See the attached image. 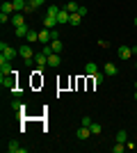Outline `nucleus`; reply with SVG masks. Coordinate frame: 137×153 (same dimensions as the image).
I'll use <instances>...</instances> for the list:
<instances>
[{
    "label": "nucleus",
    "mask_w": 137,
    "mask_h": 153,
    "mask_svg": "<svg viewBox=\"0 0 137 153\" xmlns=\"http://www.w3.org/2000/svg\"><path fill=\"white\" fill-rule=\"evenodd\" d=\"M16 55H19V51H16V48H12V46H9V44H5V41L0 44V62H2V59L12 62V59L16 57Z\"/></svg>",
    "instance_id": "nucleus-1"
},
{
    "label": "nucleus",
    "mask_w": 137,
    "mask_h": 153,
    "mask_svg": "<svg viewBox=\"0 0 137 153\" xmlns=\"http://www.w3.org/2000/svg\"><path fill=\"white\" fill-rule=\"evenodd\" d=\"M19 55H21L23 59H25V62H27V59H34V51H32V46H30V44L25 41V44H23V46L19 48Z\"/></svg>",
    "instance_id": "nucleus-2"
},
{
    "label": "nucleus",
    "mask_w": 137,
    "mask_h": 153,
    "mask_svg": "<svg viewBox=\"0 0 137 153\" xmlns=\"http://www.w3.org/2000/svg\"><path fill=\"white\" fill-rule=\"evenodd\" d=\"M16 73V71H14ZM14 73L12 76H0V85L5 87V89H14L16 87V78H14Z\"/></svg>",
    "instance_id": "nucleus-3"
},
{
    "label": "nucleus",
    "mask_w": 137,
    "mask_h": 153,
    "mask_svg": "<svg viewBox=\"0 0 137 153\" xmlns=\"http://www.w3.org/2000/svg\"><path fill=\"white\" fill-rule=\"evenodd\" d=\"M34 64H37V69H46L48 66V55L46 53H34Z\"/></svg>",
    "instance_id": "nucleus-4"
},
{
    "label": "nucleus",
    "mask_w": 137,
    "mask_h": 153,
    "mask_svg": "<svg viewBox=\"0 0 137 153\" xmlns=\"http://www.w3.org/2000/svg\"><path fill=\"white\" fill-rule=\"evenodd\" d=\"M69 21H71V12H66L64 7H62L59 14H57V25H69Z\"/></svg>",
    "instance_id": "nucleus-5"
},
{
    "label": "nucleus",
    "mask_w": 137,
    "mask_h": 153,
    "mask_svg": "<svg viewBox=\"0 0 137 153\" xmlns=\"http://www.w3.org/2000/svg\"><path fill=\"white\" fill-rule=\"evenodd\" d=\"M117 55L121 59H130L133 57V48H130V46H119V48H117Z\"/></svg>",
    "instance_id": "nucleus-6"
},
{
    "label": "nucleus",
    "mask_w": 137,
    "mask_h": 153,
    "mask_svg": "<svg viewBox=\"0 0 137 153\" xmlns=\"http://www.w3.org/2000/svg\"><path fill=\"white\" fill-rule=\"evenodd\" d=\"M7 151H9V153H25L27 149H25V146H21L16 140H12L9 144H7Z\"/></svg>",
    "instance_id": "nucleus-7"
},
{
    "label": "nucleus",
    "mask_w": 137,
    "mask_h": 153,
    "mask_svg": "<svg viewBox=\"0 0 137 153\" xmlns=\"http://www.w3.org/2000/svg\"><path fill=\"white\" fill-rule=\"evenodd\" d=\"M0 12H2V14H9V16H14V14H16V9H14V2H12V0H5V2H2V7H0Z\"/></svg>",
    "instance_id": "nucleus-8"
},
{
    "label": "nucleus",
    "mask_w": 137,
    "mask_h": 153,
    "mask_svg": "<svg viewBox=\"0 0 137 153\" xmlns=\"http://www.w3.org/2000/svg\"><path fill=\"white\" fill-rule=\"evenodd\" d=\"M12 110H16V114H25L27 105H25L23 101H19V98H16V101H12Z\"/></svg>",
    "instance_id": "nucleus-9"
},
{
    "label": "nucleus",
    "mask_w": 137,
    "mask_h": 153,
    "mask_svg": "<svg viewBox=\"0 0 137 153\" xmlns=\"http://www.w3.org/2000/svg\"><path fill=\"white\" fill-rule=\"evenodd\" d=\"M39 41H41L44 46L53 41V37H50V30H48V27H41V32H39Z\"/></svg>",
    "instance_id": "nucleus-10"
},
{
    "label": "nucleus",
    "mask_w": 137,
    "mask_h": 153,
    "mask_svg": "<svg viewBox=\"0 0 137 153\" xmlns=\"http://www.w3.org/2000/svg\"><path fill=\"white\" fill-rule=\"evenodd\" d=\"M0 73H2V76H12V73H14V69H12V62L2 59V62H0Z\"/></svg>",
    "instance_id": "nucleus-11"
},
{
    "label": "nucleus",
    "mask_w": 137,
    "mask_h": 153,
    "mask_svg": "<svg viewBox=\"0 0 137 153\" xmlns=\"http://www.w3.org/2000/svg\"><path fill=\"white\" fill-rule=\"evenodd\" d=\"M85 73H87L89 78H94V76H96V73H98L96 62H87V64H85Z\"/></svg>",
    "instance_id": "nucleus-12"
},
{
    "label": "nucleus",
    "mask_w": 137,
    "mask_h": 153,
    "mask_svg": "<svg viewBox=\"0 0 137 153\" xmlns=\"http://www.w3.org/2000/svg\"><path fill=\"white\" fill-rule=\"evenodd\" d=\"M59 9H62L59 5H46V16H53V19H57Z\"/></svg>",
    "instance_id": "nucleus-13"
},
{
    "label": "nucleus",
    "mask_w": 137,
    "mask_h": 153,
    "mask_svg": "<svg viewBox=\"0 0 137 153\" xmlns=\"http://www.w3.org/2000/svg\"><path fill=\"white\" fill-rule=\"evenodd\" d=\"M103 73H105V76H112V78H114V76L119 73V69H117V66H114L112 62H107V64L103 66Z\"/></svg>",
    "instance_id": "nucleus-14"
},
{
    "label": "nucleus",
    "mask_w": 137,
    "mask_h": 153,
    "mask_svg": "<svg viewBox=\"0 0 137 153\" xmlns=\"http://www.w3.org/2000/svg\"><path fill=\"white\" fill-rule=\"evenodd\" d=\"M59 62H62V57H59V53H53V55H48V66H53V69H57Z\"/></svg>",
    "instance_id": "nucleus-15"
},
{
    "label": "nucleus",
    "mask_w": 137,
    "mask_h": 153,
    "mask_svg": "<svg viewBox=\"0 0 137 153\" xmlns=\"http://www.w3.org/2000/svg\"><path fill=\"white\" fill-rule=\"evenodd\" d=\"M12 23H14V27H19V25H25V19H23V12H16L12 16Z\"/></svg>",
    "instance_id": "nucleus-16"
},
{
    "label": "nucleus",
    "mask_w": 137,
    "mask_h": 153,
    "mask_svg": "<svg viewBox=\"0 0 137 153\" xmlns=\"http://www.w3.org/2000/svg\"><path fill=\"white\" fill-rule=\"evenodd\" d=\"M27 32H30V27H27V25L14 27V34H16V37H21V39H25V37H27Z\"/></svg>",
    "instance_id": "nucleus-17"
},
{
    "label": "nucleus",
    "mask_w": 137,
    "mask_h": 153,
    "mask_svg": "<svg viewBox=\"0 0 137 153\" xmlns=\"http://www.w3.org/2000/svg\"><path fill=\"white\" fill-rule=\"evenodd\" d=\"M50 48H53V53H62V51H64L62 39H53V41H50Z\"/></svg>",
    "instance_id": "nucleus-18"
},
{
    "label": "nucleus",
    "mask_w": 137,
    "mask_h": 153,
    "mask_svg": "<svg viewBox=\"0 0 137 153\" xmlns=\"http://www.w3.org/2000/svg\"><path fill=\"white\" fill-rule=\"evenodd\" d=\"M44 27H48V30L57 27V19H53V16H44Z\"/></svg>",
    "instance_id": "nucleus-19"
},
{
    "label": "nucleus",
    "mask_w": 137,
    "mask_h": 153,
    "mask_svg": "<svg viewBox=\"0 0 137 153\" xmlns=\"http://www.w3.org/2000/svg\"><path fill=\"white\" fill-rule=\"evenodd\" d=\"M89 135H91L89 126H80V128H78V140H87Z\"/></svg>",
    "instance_id": "nucleus-20"
},
{
    "label": "nucleus",
    "mask_w": 137,
    "mask_h": 153,
    "mask_svg": "<svg viewBox=\"0 0 137 153\" xmlns=\"http://www.w3.org/2000/svg\"><path fill=\"white\" fill-rule=\"evenodd\" d=\"M80 23H82V16H80L78 12H73V14H71V21H69V25H73V27H78Z\"/></svg>",
    "instance_id": "nucleus-21"
},
{
    "label": "nucleus",
    "mask_w": 137,
    "mask_h": 153,
    "mask_svg": "<svg viewBox=\"0 0 137 153\" xmlns=\"http://www.w3.org/2000/svg\"><path fill=\"white\" fill-rule=\"evenodd\" d=\"M78 7H80V5L76 2V0H69V2L64 5V9H66V12H71V14H73V12H78Z\"/></svg>",
    "instance_id": "nucleus-22"
},
{
    "label": "nucleus",
    "mask_w": 137,
    "mask_h": 153,
    "mask_svg": "<svg viewBox=\"0 0 137 153\" xmlns=\"http://www.w3.org/2000/svg\"><path fill=\"white\" fill-rule=\"evenodd\" d=\"M89 130H91V135H101V133H103V126H101V123H96V121H91Z\"/></svg>",
    "instance_id": "nucleus-23"
},
{
    "label": "nucleus",
    "mask_w": 137,
    "mask_h": 153,
    "mask_svg": "<svg viewBox=\"0 0 137 153\" xmlns=\"http://www.w3.org/2000/svg\"><path fill=\"white\" fill-rule=\"evenodd\" d=\"M25 41H27V44H32V41H39V32L30 30V32H27V37H25Z\"/></svg>",
    "instance_id": "nucleus-24"
},
{
    "label": "nucleus",
    "mask_w": 137,
    "mask_h": 153,
    "mask_svg": "<svg viewBox=\"0 0 137 153\" xmlns=\"http://www.w3.org/2000/svg\"><path fill=\"white\" fill-rule=\"evenodd\" d=\"M126 151V144L124 142H114V146H112V153H124Z\"/></svg>",
    "instance_id": "nucleus-25"
},
{
    "label": "nucleus",
    "mask_w": 137,
    "mask_h": 153,
    "mask_svg": "<svg viewBox=\"0 0 137 153\" xmlns=\"http://www.w3.org/2000/svg\"><path fill=\"white\" fill-rule=\"evenodd\" d=\"M114 140H117V142H124V144H126V142H128V133H126V130H119Z\"/></svg>",
    "instance_id": "nucleus-26"
},
{
    "label": "nucleus",
    "mask_w": 137,
    "mask_h": 153,
    "mask_svg": "<svg viewBox=\"0 0 137 153\" xmlns=\"http://www.w3.org/2000/svg\"><path fill=\"white\" fill-rule=\"evenodd\" d=\"M27 2H30V7H32V9H39L41 5H46V0H27Z\"/></svg>",
    "instance_id": "nucleus-27"
},
{
    "label": "nucleus",
    "mask_w": 137,
    "mask_h": 153,
    "mask_svg": "<svg viewBox=\"0 0 137 153\" xmlns=\"http://www.w3.org/2000/svg\"><path fill=\"white\" fill-rule=\"evenodd\" d=\"M103 78H105V73H101V71H98L96 76H94V82H96V85H103Z\"/></svg>",
    "instance_id": "nucleus-28"
},
{
    "label": "nucleus",
    "mask_w": 137,
    "mask_h": 153,
    "mask_svg": "<svg viewBox=\"0 0 137 153\" xmlns=\"http://www.w3.org/2000/svg\"><path fill=\"white\" fill-rule=\"evenodd\" d=\"M80 126H91V117H82V121H80Z\"/></svg>",
    "instance_id": "nucleus-29"
},
{
    "label": "nucleus",
    "mask_w": 137,
    "mask_h": 153,
    "mask_svg": "<svg viewBox=\"0 0 137 153\" xmlns=\"http://www.w3.org/2000/svg\"><path fill=\"white\" fill-rule=\"evenodd\" d=\"M12 94L16 96V98H19V96H23V89H21V87H14V89H12Z\"/></svg>",
    "instance_id": "nucleus-30"
},
{
    "label": "nucleus",
    "mask_w": 137,
    "mask_h": 153,
    "mask_svg": "<svg viewBox=\"0 0 137 153\" xmlns=\"http://www.w3.org/2000/svg\"><path fill=\"white\" fill-rule=\"evenodd\" d=\"M126 149H130V151H135V142H133V140H128V142H126Z\"/></svg>",
    "instance_id": "nucleus-31"
},
{
    "label": "nucleus",
    "mask_w": 137,
    "mask_h": 153,
    "mask_svg": "<svg viewBox=\"0 0 137 153\" xmlns=\"http://www.w3.org/2000/svg\"><path fill=\"white\" fill-rule=\"evenodd\" d=\"M78 14H80V16H85V14H87V7L80 5V7H78Z\"/></svg>",
    "instance_id": "nucleus-32"
},
{
    "label": "nucleus",
    "mask_w": 137,
    "mask_h": 153,
    "mask_svg": "<svg viewBox=\"0 0 137 153\" xmlns=\"http://www.w3.org/2000/svg\"><path fill=\"white\" fill-rule=\"evenodd\" d=\"M50 37H53V39H59V32H57V27H53V30H50Z\"/></svg>",
    "instance_id": "nucleus-33"
},
{
    "label": "nucleus",
    "mask_w": 137,
    "mask_h": 153,
    "mask_svg": "<svg viewBox=\"0 0 137 153\" xmlns=\"http://www.w3.org/2000/svg\"><path fill=\"white\" fill-rule=\"evenodd\" d=\"M98 46H101V48H107V46H110V41H105V39H101V41H98Z\"/></svg>",
    "instance_id": "nucleus-34"
},
{
    "label": "nucleus",
    "mask_w": 137,
    "mask_h": 153,
    "mask_svg": "<svg viewBox=\"0 0 137 153\" xmlns=\"http://www.w3.org/2000/svg\"><path fill=\"white\" fill-rule=\"evenodd\" d=\"M135 101H137V91H135Z\"/></svg>",
    "instance_id": "nucleus-35"
},
{
    "label": "nucleus",
    "mask_w": 137,
    "mask_h": 153,
    "mask_svg": "<svg viewBox=\"0 0 137 153\" xmlns=\"http://www.w3.org/2000/svg\"><path fill=\"white\" fill-rule=\"evenodd\" d=\"M135 25H137V16H135Z\"/></svg>",
    "instance_id": "nucleus-36"
},
{
    "label": "nucleus",
    "mask_w": 137,
    "mask_h": 153,
    "mask_svg": "<svg viewBox=\"0 0 137 153\" xmlns=\"http://www.w3.org/2000/svg\"><path fill=\"white\" fill-rule=\"evenodd\" d=\"M135 89H137V82H135Z\"/></svg>",
    "instance_id": "nucleus-37"
},
{
    "label": "nucleus",
    "mask_w": 137,
    "mask_h": 153,
    "mask_svg": "<svg viewBox=\"0 0 137 153\" xmlns=\"http://www.w3.org/2000/svg\"><path fill=\"white\" fill-rule=\"evenodd\" d=\"M135 69H137V62H135Z\"/></svg>",
    "instance_id": "nucleus-38"
},
{
    "label": "nucleus",
    "mask_w": 137,
    "mask_h": 153,
    "mask_svg": "<svg viewBox=\"0 0 137 153\" xmlns=\"http://www.w3.org/2000/svg\"><path fill=\"white\" fill-rule=\"evenodd\" d=\"M66 2H69V0H66Z\"/></svg>",
    "instance_id": "nucleus-39"
}]
</instances>
